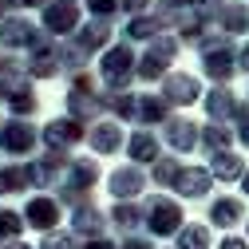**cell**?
<instances>
[{"instance_id": "6da1fadb", "label": "cell", "mask_w": 249, "mask_h": 249, "mask_svg": "<svg viewBox=\"0 0 249 249\" xmlns=\"http://www.w3.org/2000/svg\"><path fill=\"white\" fill-rule=\"evenodd\" d=\"M213 222L217 226H233V222H241V202L237 198H222L213 206Z\"/></svg>"}, {"instance_id": "7a4b0ae2", "label": "cell", "mask_w": 249, "mask_h": 249, "mask_svg": "<svg viewBox=\"0 0 249 249\" xmlns=\"http://www.w3.org/2000/svg\"><path fill=\"white\" fill-rule=\"evenodd\" d=\"M213 174H217V178H237V174H241V162L233 159V154H217Z\"/></svg>"}, {"instance_id": "3957f363", "label": "cell", "mask_w": 249, "mask_h": 249, "mask_svg": "<svg viewBox=\"0 0 249 249\" xmlns=\"http://www.w3.org/2000/svg\"><path fill=\"white\" fill-rule=\"evenodd\" d=\"M210 111H213V115H233V111H237V103L230 99V91H213V99H210Z\"/></svg>"}, {"instance_id": "277c9868", "label": "cell", "mask_w": 249, "mask_h": 249, "mask_svg": "<svg viewBox=\"0 0 249 249\" xmlns=\"http://www.w3.org/2000/svg\"><path fill=\"white\" fill-rule=\"evenodd\" d=\"M237 115H241V139H245V146H249V107H241Z\"/></svg>"}, {"instance_id": "5b68a950", "label": "cell", "mask_w": 249, "mask_h": 249, "mask_svg": "<svg viewBox=\"0 0 249 249\" xmlns=\"http://www.w3.org/2000/svg\"><path fill=\"white\" fill-rule=\"evenodd\" d=\"M237 59H241L237 68H245V71H249V48H241V55H237Z\"/></svg>"}, {"instance_id": "8992f818", "label": "cell", "mask_w": 249, "mask_h": 249, "mask_svg": "<svg viewBox=\"0 0 249 249\" xmlns=\"http://www.w3.org/2000/svg\"><path fill=\"white\" fill-rule=\"evenodd\" d=\"M222 249H245V241H237V237H230V241H226Z\"/></svg>"}, {"instance_id": "52a82bcc", "label": "cell", "mask_w": 249, "mask_h": 249, "mask_svg": "<svg viewBox=\"0 0 249 249\" xmlns=\"http://www.w3.org/2000/svg\"><path fill=\"white\" fill-rule=\"evenodd\" d=\"M245 194H249V170H245Z\"/></svg>"}]
</instances>
